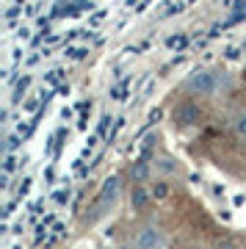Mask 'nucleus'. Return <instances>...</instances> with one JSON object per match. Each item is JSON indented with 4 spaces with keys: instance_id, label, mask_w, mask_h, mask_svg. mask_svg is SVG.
<instances>
[{
    "instance_id": "1",
    "label": "nucleus",
    "mask_w": 246,
    "mask_h": 249,
    "mask_svg": "<svg viewBox=\"0 0 246 249\" xmlns=\"http://www.w3.org/2000/svg\"><path fill=\"white\" fill-rule=\"evenodd\" d=\"M199 119H202V108L196 106V103H191V100L175 106V111H172V122H175L177 127H191V124H196Z\"/></svg>"
},
{
    "instance_id": "2",
    "label": "nucleus",
    "mask_w": 246,
    "mask_h": 249,
    "mask_svg": "<svg viewBox=\"0 0 246 249\" xmlns=\"http://www.w3.org/2000/svg\"><path fill=\"white\" fill-rule=\"evenodd\" d=\"M188 89L196 91V94H202V97H211V94H216V89H219V75H216V72H196V75L188 80Z\"/></svg>"
},
{
    "instance_id": "3",
    "label": "nucleus",
    "mask_w": 246,
    "mask_h": 249,
    "mask_svg": "<svg viewBox=\"0 0 246 249\" xmlns=\"http://www.w3.org/2000/svg\"><path fill=\"white\" fill-rule=\"evenodd\" d=\"M163 247V232L155 227H144L136 235V249H160Z\"/></svg>"
},
{
    "instance_id": "4",
    "label": "nucleus",
    "mask_w": 246,
    "mask_h": 249,
    "mask_svg": "<svg viewBox=\"0 0 246 249\" xmlns=\"http://www.w3.org/2000/svg\"><path fill=\"white\" fill-rule=\"evenodd\" d=\"M119 186H122V180L119 178H108L105 183H103V188H100V194H97V205L114 202V196L119 194Z\"/></svg>"
},
{
    "instance_id": "5",
    "label": "nucleus",
    "mask_w": 246,
    "mask_h": 249,
    "mask_svg": "<svg viewBox=\"0 0 246 249\" xmlns=\"http://www.w3.org/2000/svg\"><path fill=\"white\" fill-rule=\"evenodd\" d=\"M152 194L147 191V188H141V186H133L130 191V205H133V211H144L147 205H150Z\"/></svg>"
},
{
    "instance_id": "6",
    "label": "nucleus",
    "mask_w": 246,
    "mask_h": 249,
    "mask_svg": "<svg viewBox=\"0 0 246 249\" xmlns=\"http://www.w3.org/2000/svg\"><path fill=\"white\" fill-rule=\"evenodd\" d=\"M147 178H150V163L147 160H136L130 166V180L133 183H144Z\"/></svg>"
},
{
    "instance_id": "7",
    "label": "nucleus",
    "mask_w": 246,
    "mask_h": 249,
    "mask_svg": "<svg viewBox=\"0 0 246 249\" xmlns=\"http://www.w3.org/2000/svg\"><path fill=\"white\" fill-rule=\"evenodd\" d=\"M232 130H235L238 139H244L246 142V114H238L235 119H232Z\"/></svg>"
},
{
    "instance_id": "8",
    "label": "nucleus",
    "mask_w": 246,
    "mask_h": 249,
    "mask_svg": "<svg viewBox=\"0 0 246 249\" xmlns=\"http://www.w3.org/2000/svg\"><path fill=\"white\" fill-rule=\"evenodd\" d=\"M152 196H155V199H166V196H169V183H155Z\"/></svg>"
},
{
    "instance_id": "9",
    "label": "nucleus",
    "mask_w": 246,
    "mask_h": 249,
    "mask_svg": "<svg viewBox=\"0 0 246 249\" xmlns=\"http://www.w3.org/2000/svg\"><path fill=\"white\" fill-rule=\"evenodd\" d=\"M158 166H160L163 172H177V163H175L172 158H160V160H158Z\"/></svg>"
},
{
    "instance_id": "10",
    "label": "nucleus",
    "mask_w": 246,
    "mask_h": 249,
    "mask_svg": "<svg viewBox=\"0 0 246 249\" xmlns=\"http://www.w3.org/2000/svg\"><path fill=\"white\" fill-rule=\"evenodd\" d=\"M219 249H235V244L229 238H224V241H219Z\"/></svg>"
},
{
    "instance_id": "11",
    "label": "nucleus",
    "mask_w": 246,
    "mask_h": 249,
    "mask_svg": "<svg viewBox=\"0 0 246 249\" xmlns=\"http://www.w3.org/2000/svg\"><path fill=\"white\" fill-rule=\"evenodd\" d=\"M244 78H246V72H244Z\"/></svg>"
}]
</instances>
